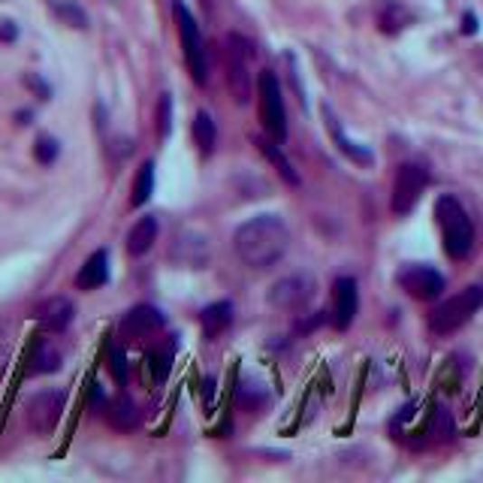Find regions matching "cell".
<instances>
[{"mask_svg":"<svg viewBox=\"0 0 483 483\" xmlns=\"http://www.w3.org/2000/svg\"><path fill=\"white\" fill-rule=\"evenodd\" d=\"M232 248L251 270H270L288 254L290 230L279 214H257L232 232Z\"/></svg>","mask_w":483,"mask_h":483,"instance_id":"cell-1","label":"cell"},{"mask_svg":"<svg viewBox=\"0 0 483 483\" xmlns=\"http://www.w3.org/2000/svg\"><path fill=\"white\" fill-rule=\"evenodd\" d=\"M435 218H438V227H441L447 257L465 260L474 245V227H471L469 212L462 209V203L456 200V196L444 194L441 200L435 203Z\"/></svg>","mask_w":483,"mask_h":483,"instance_id":"cell-2","label":"cell"},{"mask_svg":"<svg viewBox=\"0 0 483 483\" xmlns=\"http://www.w3.org/2000/svg\"><path fill=\"white\" fill-rule=\"evenodd\" d=\"M483 306V290L480 288H465L456 297L444 299L432 315H429V329L435 336H450L456 329H462L469 320L478 315V308Z\"/></svg>","mask_w":483,"mask_h":483,"instance_id":"cell-3","label":"cell"},{"mask_svg":"<svg viewBox=\"0 0 483 483\" xmlns=\"http://www.w3.org/2000/svg\"><path fill=\"white\" fill-rule=\"evenodd\" d=\"M175 22H178V37H182V52H185V64L191 70L194 82L205 85L209 79V61H205V46H203V33L196 28L194 15L187 13L185 4H175Z\"/></svg>","mask_w":483,"mask_h":483,"instance_id":"cell-4","label":"cell"},{"mask_svg":"<svg viewBox=\"0 0 483 483\" xmlns=\"http://www.w3.org/2000/svg\"><path fill=\"white\" fill-rule=\"evenodd\" d=\"M315 275L311 272H293L288 279H279L270 288V306L279 311H299L306 308L311 299H315Z\"/></svg>","mask_w":483,"mask_h":483,"instance_id":"cell-5","label":"cell"},{"mask_svg":"<svg viewBox=\"0 0 483 483\" xmlns=\"http://www.w3.org/2000/svg\"><path fill=\"white\" fill-rule=\"evenodd\" d=\"M248 58H251V43L242 40L239 33L227 37V85L239 106L251 100V73H248Z\"/></svg>","mask_w":483,"mask_h":483,"instance_id":"cell-6","label":"cell"},{"mask_svg":"<svg viewBox=\"0 0 483 483\" xmlns=\"http://www.w3.org/2000/svg\"><path fill=\"white\" fill-rule=\"evenodd\" d=\"M260 112H263V128L266 133L281 142L288 137V118H284V100H281V85L272 73L260 76Z\"/></svg>","mask_w":483,"mask_h":483,"instance_id":"cell-7","label":"cell"},{"mask_svg":"<svg viewBox=\"0 0 483 483\" xmlns=\"http://www.w3.org/2000/svg\"><path fill=\"white\" fill-rule=\"evenodd\" d=\"M67 405V393L64 390H43L28 402V426L37 435H49L58 426L61 414Z\"/></svg>","mask_w":483,"mask_h":483,"instance_id":"cell-8","label":"cell"},{"mask_svg":"<svg viewBox=\"0 0 483 483\" xmlns=\"http://www.w3.org/2000/svg\"><path fill=\"white\" fill-rule=\"evenodd\" d=\"M429 185V173L426 166L420 164H402L396 173V185H393V212L396 214H408L417 205L420 194Z\"/></svg>","mask_w":483,"mask_h":483,"instance_id":"cell-9","label":"cell"},{"mask_svg":"<svg viewBox=\"0 0 483 483\" xmlns=\"http://www.w3.org/2000/svg\"><path fill=\"white\" fill-rule=\"evenodd\" d=\"M399 284H402V290H408V297L423 299V302L438 299L444 290L441 272H435L432 266H420V263L405 266V270L399 272Z\"/></svg>","mask_w":483,"mask_h":483,"instance_id":"cell-10","label":"cell"},{"mask_svg":"<svg viewBox=\"0 0 483 483\" xmlns=\"http://www.w3.org/2000/svg\"><path fill=\"white\" fill-rule=\"evenodd\" d=\"M164 327V315L155 306H133L121 320V333L128 338H146Z\"/></svg>","mask_w":483,"mask_h":483,"instance_id":"cell-11","label":"cell"},{"mask_svg":"<svg viewBox=\"0 0 483 483\" xmlns=\"http://www.w3.org/2000/svg\"><path fill=\"white\" fill-rule=\"evenodd\" d=\"M73 315H76L73 302L64 299V297H52V299H46V302H43V306L37 308L40 327L49 329V333H64V329L73 324Z\"/></svg>","mask_w":483,"mask_h":483,"instance_id":"cell-12","label":"cell"},{"mask_svg":"<svg viewBox=\"0 0 483 483\" xmlns=\"http://www.w3.org/2000/svg\"><path fill=\"white\" fill-rule=\"evenodd\" d=\"M356 308H360V293H356L354 279H338L336 281V311H333V324L336 329H347L354 324Z\"/></svg>","mask_w":483,"mask_h":483,"instance_id":"cell-13","label":"cell"},{"mask_svg":"<svg viewBox=\"0 0 483 483\" xmlns=\"http://www.w3.org/2000/svg\"><path fill=\"white\" fill-rule=\"evenodd\" d=\"M106 281H109V254L100 248V251H94L82 263V270H79V275H76V288L79 290H97V288H103Z\"/></svg>","mask_w":483,"mask_h":483,"instance_id":"cell-14","label":"cell"},{"mask_svg":"<svg viewBox=\"0 0 483 483\" xmlns=\"http://www.w3.org/2000/svg\"><path fill=\"white\" fill-rule=\"evenodd\" d=\"M155 242H157V218L146 214V218H139L128 232V251L133 257H142L146 251H151Z\"/></svg>","mask_w":483,"mask_h":483,"instance_id":"cell-15","label":"cell"},{"mask_svg":"<svg viewBox=\"0 0 483 483\" xmlns=\"http://www.w3.org/2000/svg\"><path fill=\"white\" fill-rule=\"evenodd\" d=\"M200 324H203V336L205 338L223 336V333H227V327L232 324V306H230V302H212L209 308H203Z\"/></svg>","mask_w":483,"mask_h":483,"instance_id":"cell-16","label":"cell"},{"mask_svg":"<svg viewBox=\"0 0 483 483\" xmlns=\"http://www.w3.org/2000/svg\"><path fill=\"white\" fill-rule=\"evenodd\" d=\"M175 248H185V254H178L175 260H182L185 266H194V270H200V266L209 260V242L203 236H194V232H182Z\"/></svg>","mask_w":483,"mask_h":483,"instance_id":"cell-17","label":"cell"},{"mask_svg":"<svg viewBox=\"0 0 483 483\" xmlns=\"http://www.w3.org/2000/svg\"><path fill=\"white\" fill-rule=\"evenodd\" d=\"M106 417H109V423L115 429H121V432H130V429L137 426V420H139V411H137V405H133L128 396H118V399L109 402V411H106Z\"/></svg>","mask_w":483,"mask_h":483,"instance_id":"cell-18","label":"cell"},{"mask_svg":"<svg viewBox=\"0 0 483 483\" xmlns=\"http://www.w3.org/2000/svg\"><path fill=\"white\" fill-rule=\"evenodd\" d=\"M194 142L200 146L203 155H212L214 142H218V130H214V121L209 112H196L194 118Z\"/></svg>","mask_w":483,"mask_h":483,"instance_id":"cell-19","label":"cell"},{"mask_svg":"<svg viewBox=\"0 0 483 483\" xmlns=\"http://www.w3.org/2000/svg\"><path fill=\"white\" fill-rule=\"evenodd\" d=\"M151 194H155V164L146 160V164L139 166V173H137V182H133L130 203L133 205H146L151 200Z\"/></svg>","mask_w":483,"mask_h":483,"instance_id":"cell-20","label":"cell"},{"mask_svg":"<svg viewBox=\"0 0 483 483\" xmlns=\"http://www.w3.org/2000/svg\"><path fill=\"white\" fill-rule=\"evenodd\" d=\"M257 148H260L263 155L272 160V164H275V169H279V173H281L284 178H288L290 185H299V175H297V169L290 166V160L281 155V148L275 146L272 139H263V137H260V139H257Z\"/></svg>","mask_w":483,"mask_h":483,"instance_id":"cell-21","label":"cell"},{"mask_svg":"<svg viewBox=\"0 0 483 483\" xmlns=\"http://www.w3.org/2000/svg\"><path fill=\"white\" fill-rule=\"evenodd\" d=\"M239 405L245 411H260V408H270V393H266L263 384H242L239 390Z\"/></svg>","mask_w":483,"mask_h":483,"instance_id":"cell-22","label":"cell"},{"mask_svg":"<svg viewBox=\"0 0 483 483\" xmlns=\"http://www.w3.org/2000/svg\"><path fill=\"white\" fill-rule=\"evenodd\" d=\"M378 22H381V28L387 31V33H399V31L411 22V15H408L405 6H399V4H384Z\"/></svg>","mask_w":483,"mask_h":483,"instance_id":"cell-23","label":"cell"},{"mask_svg":"<svg viewBox=\"0 0 483 483\" xmlns=\"http://www.w3.org/2000/svg\"><path fill=\"white\" fill-rule=\"evenodd\" d=\"M58 365H61V356H58L55 347L40 345L37 351H33V356H31L28 372H31V374H46V372H55Z\"/></svg>","mask_w":483,"mask_h":483,"instance_id":"cell-24","label":"cell"},{"mask_svg":"<svg viewBox=\"0 0 483 483\" xmlns=\"http://www.w3.org/2000/svg\"><path fill=\"white\" fill-rule=\"evenodd\" d=\"M55 13L70 24V28H79V31L88 28V15L82 13V6L73 4V0H58V4H55Z\"/></svg>","mask_w":483,"mask_h":483,"instance_id":"cell-25","label":"cell"},{"mask_svg":"<svg viewBox=\"0 0 483 483\" xmlns=\"http://www.w3.org/2000/svg\"><path fill=\"white\" fill-rule=\"evenodd\" d=\"M169 363H173V354H169V351H151V354H148V369H151V374H155L157 384L166 381Z\"/></svg>","mask_w":483,"mask_h":483,"instance_id":"cell-26","label":"cell"},{"mask_svg":"<svg viewBox=\"0 0 483 483\" xmlns=\"http://www.w3.org/2000/svg\"><path fill=\"white\" fill-rule=\"evenodd\" d=\"M58 139L55 137H40L37 139V148H33V155H37V160L43 166H49V164H55V157H58Z\"/></svg>","mask_w":483,"mask_h":483,"instance_id":"cell-27","label":"cell"},{"mask_svg":"<svg viewBox=\"0 0 483 483\" xmlns=\"http://www.w3.org/2000/svg\"><path fill=\"white\" fill-rule=\"evenodd\" d=\"M109 372H112V378L118 387L128 384V356H124L121 347H112L109 351Z\"/></svg>","mask_w":483,"mask_h":483,"instance_id":"cell-28","label":"cell"},{"mask_svg":"<svg viewBox=\"0 0 483 483\" xmlns=\"http://www.w3.org/2000/svg\"><path fill=\"white\" fill-rule=\"evenodd\" d=\"M333 133H336V139H338V146H342V151L345 155H351L356 164H372V155L365 148H356L354 142H347V137L342 133V128H338V124L333 121Z\"/></svg>","mask_w":483,"mask_h":483,"instance_id":"cell-29","label":"cell"},{"mask_svg":"<svg viewBox=\"0 0 483 483\" xmlns=\"http://www.w3.org/2000/svg\"><path fill=\"white\" fill-rule=\"evenodd\" d=\"M169 130H173V100H169V94H164L157 106V133L166 139Z\"/></svg>","mask_w":483,"mask_h":483,"instance_id":"cell-30","label":"cell"},{"mask_svg":"<svg viewBox=\"0 0 483 483\" xmlns=\"http://www.w3.org/2000/svg\"><path fill=\"white\" fill-rule=\"evenodd\" d=\"M432 432L438 438H447L453 435V420L447 414V408H435V417H432Z\"/></svg>","mask_w":483,"mask_h":483,"instance_id":"cell-31","label":"cell"},{"mask_svg":"<svg viewBox=\"0 0 483 483\" xmlns=\"http://www.w3.org/2000/svg\"><path fill=\"white\" fill-rule=\"evenodd\" d=\"M15 37H19V28H15V22H0V40L13 43Z\"/></svg>","mask_w":483,"mask_h":483,"instance_id":"cell-32","label":"cell"},{"mask_svg":"<svg viewBox=\"0 0 483 483\" xmlns=\"http://www.w3.org/2000/svg\"><path fill=\"white\" fill-rule=\"evenodd\" d=\"M28 85H31V88H37V91L43 94V100H46V97L52 94V91H49V85H43L40 79H33V76H28Z\"/></svg>","mask_w":483,"mask_h":483,"instance_id":"cell-33","label":"cell"},{"mask_svg":"<svg viewBox=\"0 0 483 483\" xmlns=\"http://www.w3.org/2000/svg\"><path fill=\"white\" fill-rule=\"evenodd\" d=\"M462 31H465V33H474V31H478V19H474V15H465V19H462Z\"/></svg>","mask_w":483,"mask_h":483,"instance_id":"cell-34","label":"cell"}]
</instances>
